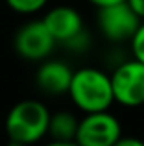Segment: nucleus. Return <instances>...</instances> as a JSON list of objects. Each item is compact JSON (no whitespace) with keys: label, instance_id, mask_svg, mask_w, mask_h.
<instances>
[{"label":"nucleus","instance_id":"obj_1","mask_svg":"<svg viewBox=\"0 0 144 146\" xmlns=\"http://www.w3.org/2000/svg\"><path fill=\"white\" fill-rule=\"evenodd\" d=\"M69 94L78 109L83 113L107 111L115 102L111 76L94 67H83L74 70Z\"/></svg>","mask_w":144,"mask_h":146},{"label":"nucleus","instance_id":"obj_2","mask_svg":"<svg viewBox=\"0 0 144 146\" xmlns=\"http://www.w3.org/2000/svg\"><path fill=\"white\" fill-rule=\"evenodd\" d=\"M50 111L39 100H20L6 117V133L11 141L35 144L48 135Z\"/></svg>","mask_w":144,"mask_h":146},{"label":"nucleus","instance_id":"obj_3","mask_svg":"<svg viewBox=\"0 0 144 146\" xmlns=\"http://www.w3.org/2000/svg\"><path fill=\"white\" fill-rule=\"evenodd\" d=\"M141 22H142L141 17L131 9L126 0L109 4V6H102L98 7V13H96L98 28L104 33L105 39H109L111 43L131 41V37L139 30Z\"/></svg>","mask_w":144,"mask_h":146},{"label":"nucleus","instance_id":"obj_4","mask_svg":"<svg viewBox=\"0 0 144 146\" xmlns=\"http://www.w3.org/2000/svg\"><path fill=\"white\" fill-rule=\"evenodd\" d=\"M115 102L124 107L144 106V63L129 59L120 63L111 74Z\"/></svg>","mask_w":144,"mask_h":146},{"label":"nucleus","instance_id":"obj_5","mask_svg":"<svg viewBox=\"0 0 144 146\" xmlns=\"http://www.w3.org/2000/svg\"><path fill=\"white\" fill-rule=\"evenodd\" d=\"M122 137V126L118 118L107 111L85 113L79 120L76 143L79 146H115Z\"/></svg>","mask_w":144,"mask_h":146},{"label":"nucleus","instance_id":"obj_6","mask_svg":"<svg viewBox=\"0 0 144 146\" xmlns=\"http://www.w3.org/2000/svg\"><path fill=\"white\" fill-rule=\"evenodd\" d=\"M17 54L26 61H43L54 52L55 39L41 21H30L17 30L13 39Z\"/></svg>","mask_w":144,"mask_h":146},{"label":"nucleus","instance_id":"obj_7","mask_svg":"<svg viewBox=\"0 0 144 146\" xmlns=\"http://www.w3.org/2000/svg\"><path fill=\"white\" fill-rule=\"evenodd\" d=\"M43 22L48 28V32L52 33V37L55 39V43H61V44H65L69 39L78 35L81 30H85L79 11L70 6L52 7L43 17Z\"/></svg>","mask_w":144,"mask_h":146},{"label":"nucleus","instance_id":"obj_8","mask_svg":"<svg viewBox=\"0 0 144 146\" xmlns=\"http://www.w3.org/2000/svg\"><path fill=\"white\" fill-rule=\"evenodd\" d=\"M72 74L74 70L59 59H43L37 68L35 82L41 91L48 94H63L69 93V87L72 82Z\"/></svg>","mask_w":144,"mask_h":146},{"label":"nucleus","instance_id":"obj_9","mask_svg":"<svg viewBox=\"0 0 144 146\" xmlns=\"http://www.w3.org/2000/svg\"><path fill=\"white\" fill-rule=\"evenodd\" d=\"M79 118L70 111H55L50 113L48 120V135L52 141H74L78 133Z\"/></svg>","mask_w":144,"mask_h":146},{"label":"nucleus","instance_id":"obj_10","mask_svg":"<svg viewBox=\"0 0 144 146\" xmlns=\"http://www.w3.org/2000/svg\"><path fill=\"white\" fill-rule=\"evenodd\" d=\"M9 9L20 15H33L48 4V0H6Z\"/></svg>","mask_w":144,"mask_h":146},{"label":"nucleus","instance_id":"obj_11","mask_svg":"<svg viewBox=\"0 0 144 146\" xmlns=\"http://www.w3.org/2000/svg\"><path fill=\"white\" fill-rule=\"evenodd\" d=\"M131 52H133V57L144 63V21L141 22L139 30L135 32V35L131 37Z\"/></svg>","mask_w":144,"mask_h":146},{"label":"nucleus","instance_id":"obj_12","mask_svg":"<svg viewBox=\"0 0 144 146\" xmlns=\"http://www.w3.org/2000/svg\"><path fill=\"white\" fill-rule=\"evenodd\" d=\"M89 44H90V37H89V33H87L85 30H81L78 35H74L72 39L67 41L65 46L69 48V50H74V52H83L85 48H89Z\"/></svg>","mask_w":144,"mask_h":146},{"label":"nucleus","instance_id":"obj_13","mask_svg":"<svg viewBox=\"0 0 144 146\" xmlns=\"http://www.w3.org/2000/svg\"><path fill=\"white\" fill-rule=\"evenodd\" d=\"M115 146H144V141L137 139V137H120L115 143Z\"/></svg>","mask_w":144,"mask_h":146},{"label":"nucleus","instance_id":"obj_14","mask_svg":"<svg viewBox=\"0 0 144 146\" xmlns=\"http://www.w3.org/2000/svg\"><path fill=\"white\" fill-rule=\"evenodd\" d=\"M126 2L129 4V7L141 17V21H144V0H126Z\"/></svg>","mask_w":144,"mask_h":146},{"label":"nucleus","instance_id":"obj_15","mask_svg":"<svg viewBox=\"0 0 144 146\" xmlns=\"http://www.w3.org/2000/svg\"><path fill=\"white\" fill-rule=\"evenodd\" d=\"M44 146H79V144L76 141H52V143H48Z\"/></svg>","mask_w":144,"mask_h":146},{"label":"nucleus","instance_id":"obj_16","mask_svg":"<svg viewBox=\"0 0 144 146\" xmlns=\"http://www.w3.org/2000/svg\"><path fill=\"white\" fill-rule=\"evenodd\" d=\"M92 6L102 7V6H109V4H116V2H124V0H89Z\"/></svg>","mask_w":144,"mask_h":146},{"label":"nucleus","instance_id":"obj_17","mask_svg":"<svg viewBox=\"0 0 144 146\" xmlns=\"http://www.w3.org/2000/svg\"><path fill=\"white\" fill-rule=\"evenodd\" d=\"M7 146H32V144H26V143H18V141H11L7 143Z\"/></svg>","mask_w":144,"mask_h":146}]
</instances>
